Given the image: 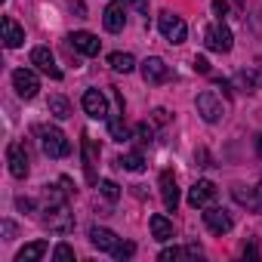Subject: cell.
<instances>
[{
  "label": "cell",
  "instance_id": "1",
  "mask_svg": "<svg viewBox=\"0 0 262 262\" xmlns=\"http://www.w3.org/2000/svg\"><path fill=\"white\" fill-rule=\"evenodd\" d=\"M37 136H40V151L47 158L59 161V158L71 155V142H68V136L62 133L59 126H37Z\"/></svg>",
  "mask_w": 262,
  "mask_h": 262
},
{
  "label": "cell",
  "instance_id": "2",
  "mask_svg": "<svg viewBox=\"0 0 262 262\" xmlns=\"http://www.w3.org/2000/svg\"><path fill=\"white\" fill-rule=\"evenodd\" d=\"M194 105H198V114H201L207 123H219V120L228 114V105H225V102H222V96H216L213 90L201 93V96L194 99Z\"/></svg>",
  "mask_w": 262,
  "mask_h": 262
},
{
  "label": "cell",
  "instance_id": "3",
  "mask_svg": "<svg viewBox=\"0 0 262 262\" xmlns=\"http://www.w3.org/2000/svg\"><path fill=\"white\" fill-rule=\"evenodd\" d=\"M158 28H161V34H164V40H170V43H182L185 34H188L182 16H176V13H170V10H164V13L158 16Z\"/></svg>",
  "mask_w": 262,
  "mask_h": 262
},
{
  "label": "cell",
  "instance_id": "4",
  "mask_svg": "<svg viewBox=\"0 0 262 262\" xmlns=\"http://www.w3.org/2000/svg\"><path fill=\"white\" fill-rule=\"evenodd\" d=\"M204 47L213 50V53H228V50H231V31H228V25H225V22L207 25V31H204Z\"/></svg>",
  "mask_w": 262,
  "mask_h": 262
},
{
  "label": "cell",
  "instance_id": "5",
  "mask_svg": "<svg viewBox=\"0 0 262 262\" xmlns=\"http://www.w3.org/2000/svg\"><path fill=\"white\" fill-rule=\"evenodd\" d=\"M142 80L145 83H151V86H158V83H167L170 77H173V71H170V65L164 62V59H158V56H148L142 65Z\"/></svg>",
  "mask_w": 262,
  "mask_h": 262
},
{
  "label": "cell",
  "instance_id": "6",
  "mask_svg": "<svg viewBox=\"0 0 262 262\" xmlns=\"http://www.w3.org/2000/svg\"><path fill=\"white\" fill-rule=\"evenodd\" d=\"M13 86H16V93L22 99H34L40 93V80H37V74L31 68H16L13 71Z\"/></svg>",
  "mask_w": 262,
  "mask_h": 262
},
{
  "label": "cell",
  "instance_id": "7",
  "mask_svg": "<svg viewBox=\"0 0 262 262\" xmlns=\"http://www.w3.org/2000/svg\"><path fill=\"white\" fill-rule=\"evenodd\" d=\"M216 194H219V188H216L210 179H198V182L188 188V204H191L194 210H198V207L204 210V207H210V204L216 201Z\"/></svg>",
  "mask_w": 262,
  "mask_h": 262
},
{
  "label": "cell",
  "instance_id": "8",
  "mask_svg": "<svg viewBox=\"0 0 262 262\" xmlns=\"http://www.w3.org/2000/svg\"><path fill=\"white\" fill-rule=\"evenodd\" d=\"M126 0H114V4H108L105 7V13H102V25H105V31H111V34H120L123 28H126Z\"/></svg>",
  "mask_w": 262,
  "mask_h": 262
},
{
  "label": "cell",
  "instance_id": "9",
  "mask_svg": "<svg viewBox=\"0 0 262 262\" xmlns=\"http://www.w3.org/2000/svg\"><path fill=\"white\" fill-rule=\"evenodd\" d=\"M7 164H10V173L16 176V179H25L28 176V151H25V145L22 142H10V148H7Z\"/></svg>",
  "mask_w": 262,
  "mask_h": 262
},
{
  "label": "cell",
  "instance_id": "10",
  "mask_svg": "<svg viewBox=\"0 0 262 262\" xmlns=\"http://www.w3.org/2000/svg\"><path fill=\"white\" fill-rule=\"evenodd\" d=\"M31 65H34L40 74L53 77V80L62 77V71H59V65H56V59H53V53H50L47 47H34V50H31Z\"/></svg>",
  "mask_w": 262,
  "mask_h": 262
},
{
  "label": "cell",
  "instance_id": "11",
  "mask_svg": "<svg viewBox=\"0 0 262 262\" xmlns=\"http://www.w3.org/2000/svg\"><path fill=\"white\" fill-rule=\"evenodd\" d=\"M80 102H83V111H86L90 117H96V120H108V99H105L102 90H86Z\"/></svg>",
  "mask_w": 262,
  "mask_h": 262
},
{
  "label": "cell",
  "instance_id": "12",
  "mask_svg": "<svg viewBox=\"0 0 262 262\" xmlns=\"http://www.w3.org/2000/svg\"><path fill=\"white\" fill-rule=\"evenodd\" d=\"M204 225H207L213 234H228L234 222H231V216H228L225 210H219V207L210 204V207H204Z\"/></svg>",
  "mask_w": 262,
  "mask_h": 262
},
{
  "label": "cell",
  "instance_id": "13",
  "mask_svg": "<svg viewBox=\"0 0 262 262\" xmlns=\"http://www.w3.org/2000/svg\"><path fill=\"white\" fill-rule=\"evenodd\" d=\"M161 201H164V207L170 213H176V207H179V185H176V176L170 170L161 173Z\"/></svg>",
  "mask_w": 262,
  "mask_h": 262
},
{
  "label": "cell",
  "instance_id": "14",
  "mask_svg": "<svg viewBox=\"0 0 262 262\" xmlns=\"http://www.w3.org/2000/svg\"><path fill=\"white\" fill-rule=\"evenodd\" d=\"M90 244L102 253H114V247L120 244V237L111 231V228H102V225H93L90 228Z\"/></svg>",
  "mask_w": 262,
  "mask_h": 262
},
{
  "label": "cell",
  "instance_id": "15",
  "mask_svg": "<svg viewBox=\"0 0 262 262\" xmlns=\"http://www.w3.org/2000/svg\"><path fill=\"white\" fill-rule=\"evenodd\" d=\"M68 40H71V47H74L77 53H83V56H99V50H102V40H99L96 34H90V31H74Z\"/></svg>",
  "mask_w": 262,
  "mask_h": 262
},
{
  "label": "cell",
  "instance_id": "16",
  "mask_svg": "<svg viewBox=\"0 0 262 262\" xmlns=\"http://www.w3.org/2000/svg\"><path fill=\"white\" fill-rule=\"evenodd\" d=\"M4 43H7L10 50H19V47L25 43V28H22L16 19H10V16H4Z\"/></svg>",
  "mask_w": 262,
  "mask_h": 262
},
{
  "label": "cell",
  "instance_id": "17",
  "mask_svg": "<svg viewBox=\"0 0 262 262\" xmlns=\"http://www.w3.org/2000/svg\"><path fill=\"white\" fill-rule=\"evenodd\" d=\"M151 234H155V241L167 244V241H173V237H176V228H173V222H170L167 216L155 213V216H151Z\"/></svg>",
  "mask_w": 262,
  "mask_h": 262
},
{
  "label": "cell",
  "instance_id": "18",
  "mask_svg": "<svg viewBox=\"0 0 262 262\" xmlns=\"http://www.w3.org/2000/svg\"><path fill=\"white\" fill-rule=\"evenodd\" d=\"M204 250L198 247V244H188V247H167V250H161V262H170V259H182V256H188V259H198Z\"/></svg>",
  "mask_w": 262,
  "mask_h": 262
},
{
  "label": "cell",
  "instance_id": "19",
  "mask_svg": "<svg viewBox=\"0 0 262 262\" xmlns=\"http://www.w3.org/2000/svg\"><path fill=\"white\" fill-rule=\"evenodd\" d=\"M43 253H47V241H34V244H25L16 253V262H37Z\"/></svg>",
  "mask_w": 262,
  "mask_h": 262
},
{
  "label": "cell",
  "instance_id": "20",
  "mask_svg": "<svg viewBox=\"0 0 262 262\" xmlns=\"http://www.w3.org/2000/svg\"><path fill=\"white\" fill-rule=\"evenodd\" d=\"M231 83H234L241 93H256V86H259V74H256V71H237Z\"/></svg>",
  "mask_w": 262,
  "mask_h": 262
},
{
  "label": "cell",
  "instance_id": "21",
  "mask_svg": "<svg viewBox=\"0 0 262 262\" xmlns=\"http://www.w3.org/2000/svg\"><path fill=\"white\" fill-rule=\"evenodd\" d=\"M117 167H120V170H129V173H142V170H145V158H142L139 151H129V155L117 158Z\"/></svg>",
  "mask_w": 262,
  "mask_h": 262
},
{
  "label": "cell",
  "instance_id": "22",
  "mask_svg": "<svg viewBox=\"0 0 262 262\" xmlns=\"http://www.w3.org/2000/svg\"><path fill=\"white\" fill-rule=\"evenodd\" d=\"M47 108H50V114H53V117H59V120L71 117V102H68L65 96H50Z\"/></svg>",
  "mask_w": 262,
  "mask_h": 262
},
{
  "label": "cell",
  "instance_id": "23",
  "mask_svg": "<svg viewBox=\"0 0 262 262\" xmlns=\"http://www.w3.org/2000/svg\"><path fill=\"white\" fill-rule=\"evenodd\" d=\"M108 65H111L114 71H123V74H129V71L136 68V59L129 56V53H111V56H108Z\"/></svg>",
  "mask_w": 262,
  "mask_h": 262
},
{
  "label": "cell",
  "instance_id": "24",
  "mask_svg": "<svg viewBox=\"0 0 262 262\" xmlns=\"http://www.w3.org/2000/svg\"><path fill=\"white\" fill-rule=\"evenodd\" d=\"M108 133H111V139H117V142L129 139V129H126L123 117H117V114H108Z\"/></svg>",
  "mask_w": 262,
  "mask_h": 262
},
{
  "label": "cell",
  "instance_id": "25",
  "mask_svg": "<svg viewBox=\"0 0 262 262\" xmlns=\"http://www.w3.org/2000/svg\"><path fill=\"white\" fill-rule=\"evenodd\" d=\"M231 194H234V201H237V204H244V207L256 210V194H253L250 188H244V185H234V188H231Z\"/></svg>",
  "mask_w": 262,
  "mask_h": 262
},
{
  "label": "cell",
  "instance_id": "26",
  "mask_svg": "<svg viewBox=\"0 0 262 262\" xmlns=\"http://www.w3.org/2000/svg\"><path fill=\"white\" fill-rule=\"evenodd\" d=\"M99 191H102L105 201H117V198H120V185L111 182V179H102V182H99Z\"/></svg>",
  "mask_w": 262,
  "mask_h": 262
},
{
  "label": "cell",
  "instance_id": "27",
  "mask_svg": "<svg viewBox=\"0 0 262 262\" xmlns=\"http://www.w3.org/2000/svg\"><path fill=\"white\" fill-rule=\"evenodd\" d=\"M53 259H56V262H74V250H71L68 244H59V247L53 250Z\"/></svg>",
  "mask_w": 262,
  "mask_h": 262
},
{
  "label": "cell",
  "instance_id": "28",
  "mask_svg": "<svg viewBox=\"0 0 262 262\" xmlns=\"http://www.w3.org/2000/svg\"><path fill=\"white\" fill-rule=\"evenodd\" d=\"M133 253H136V244H123V241H120V244L114 247V253H111V256H114V259H129Z\"/></svg>",
  "mask_w": 262,
  "mask_h": 262
},
{
  "label": "cell",
  "instance_id": "29",
  "mask_svg": "<svg viewBox=\"0 0 262 262\" xmlns=\"http://www.w3.org/2000/svg\"><path fill=\"white\" fill-rule=\"evenodd\" d=\"M136 136H139V142H142V145H148V142L155 139V129H151L148 123H139V126H136Z\"/></svg>",
  "mask_w": 262,
  "mask_h": 262
},
{
  "label": "cell",
  "instance_id": "30",
  "mask_svg": "<svg viewBox=\"0 0 262 262\" xmlns=\"http://www.w3.org/2000/svg\"><path fill=\"white\" fill-rule=\"evenodd\" d=\"M83 151H86V179L96 182V173H93V145H90V139H83Z\"/></svg>",
  "mask_w": 262,
  "mask_h": 262
},
{
  "label": "cell",
  "instance_id": "31",
  "mask_svg": "<svg viewBox=\"0 0 262 262\" xmlns=\"http://www.w3.org/2000/svg\"><path fill=\"white\" fill-rule=\"evenodd\" d=\"M0 228H4V241H13L16 237V222H10V219H4V222H0Z\"/></svg>",
  "mask_w": 262,
  "mask_h": 262
},
{
  "label": "cell",
  "instance_id": "32",
  "mask_svg": "<svg viewBox=\"0 0 262 262\" xmlns=\"http://www.w3.org/2000/svg\"><path fill=\"white\" fill-rule=\"evenodd\" d=\"M191 65H194V71H198V74H210V62H207L204 56H194V62H191Z\"/></svg>",
  "mask_w": 262,
  "mask_h": 262
},
{
  "label": "cell",
  "instance_id": "33",
  "mask_svg": "<svg viewBox=\"0 0 262 262\" xmlns=\"http://www.w3.org/2000/svg\"><path fill=\"white\" fill-rule=\"evenodd\" d=\"M126 4H129V7H133L136 13H142V16L148 13V0H126Z\"/></svg>",
  "mask_w": 262,
  "mask_h": 262
},
{
  "label": "cell",
  "instance_id": "34",
  "mask_svg": "<svg viewBox=\"0 0 262 262\" xmlns=\"http://www.w3.org/2000/svg\"><path fill=\"white\" fill-rule=\"evenodd\" d=\"M16 207H19V210H25V213H31V210H34V201H31V198H19V201H16Z\"/></svg>",
  "mask_w": 262,
  "mask_h": 262
},
{
  "label": "cell",
  "instance_id": "35",
  "mask_svg": "<svg viewBox=\"0 0 262 262\" xmlns=\"http://www.w3.org/2000/svg\"><path fill=\"white\" fill-rule=\"evenodd\" d=\"M213 13H216V16H225V13H228V4H225V0H216V4H213Z\"/></svg>",
  "mask_w": 262,
  "mask_h": 262
},
{
  "label": "cell",
  "instance_id": "36",
  "mask_svg": "<svg viewBox=\"0 0 262 262\" xmlns=\"http://www.w3.org/2000/svg\"><path fill=\"white\" fill-rule=\"evenodd\" d=\"M167 120H170V114L164 108H155V123H167Z\"/></svg>",
  "mask_w": 262,
  "mask_h": 262
},
{
  "label": "cell",
  "instance_id": "37",
  "mask_svg": "<svg viewBox=\"0 0 262 262\" xmlns=\"http://www.w3.org/2000/svg\"><path fill=\"white\" fill-rule=\"evenodd\" d=\"M244 256H247V259H256V256H259V250H256V244H253V241L244 247Z\"/></svg>",
  "mask_w": 262,
  "mask_h": 262
},
{
  "label": "cell",
  "instance_id": "38",
  "mask_svg": "<svg viewBox=\"0 0 262 262\" xmlns=\"http://www.w3.org/2000/svg\"><path fill=\"white\" fill-rule=\"evenodd\" d=\"M253 194H256V213H262V185L253 188Z\"/></svg>",
  "mask_w": 262,
  "mask_h": 262
},
{
  "label": "cell",
  "instance_id": "39",
  "mask_svg": "<svg viewBox=\"0 0 262 262\" xmlns=\"http://www.w3.org/2000/svg\"><path fill=\"white\" fill-rule=\"evenodd\" d=\"M256 155H259V158H262V133H259V136H256Z\"/></svg>",
  "mask_w": 262,
  "mask_h": 262
}]
</instances>
